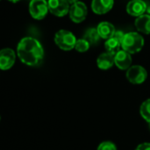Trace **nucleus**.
<instances>
[{"mask_svg": "<svg viewBox=\"0 0 150 150\" xmlns=\"http://www.w3.org/2000/svg\"><path fill=\"white\" fill-rule=\"evenodd\" d=\"M17 53L19 60L24 64L32 67L39 65L44 56L41 44L32 37H25L18 42Z\"/></svg>", "mask_w": 150, "mask_h": 150, "instance_id": "obj_1", "label": "nucleus"}, {"mask_svg": "<svg viewBox=\"0 0 150 150\" xmlns=\"http://www.w3.org/2000/svg\"><path fill=\"white\" fill-rule=\"evenodd\" d=\"M144 46L143 37L135 32H129L125 33V36L121 42V47L123 50L128 52L129 54L138 53L142 49Z\"/></svg>", "mask_w": 150, "mask_h": 150, "instance_id": "obj_2", "label": "nucleus"}, {"mask_svg": "<svg viewBox=\"0 0 150 150\" xmlns=\"http://www.w3.org/2000/svg\"><path fill=\"white\" fill-rule=\"evenodd\" d=\"M55 44L64 51H69L75 48L76 39L75 35L67 30H60L54 35Z\"/></svg>", "mask_w": 150, "mask_h": 150, "instance_id": "obj_3", "label": "nucleus"}, {"mask_svg": "<svg viewBox=\"0 0 150 150\" xmlns=\"http://www.w3.org/2000/svg\"><path fill=\"white\" fill-rule=\"evenodd\" d=\"M127 79L133 84H141L144 83L148 77L147 70L140 65H134L130 67L127 70Z\"/></svg>", "mask_w": 150, "mask_h": 150, "instance_id": "obj_4", "label": "nucleus"}, {"mask_svg": "<svg viewBox=\"0 0 150 150\" xmlns=\"http://www.w3.org/2000/svg\"><path fill=\"white\" fill-rule=\"evenodd\" d=\"M48 11V4L46 0H31L29 4V12L33 18H44Z\"/></svg>", "mask_w": 150, "mask_h": 150, "instance_id": "obj_5", "label": "nucleus"}, {"mask_svg": "<svg viewBox=\"0 0 150 150\" xmlns=\"http://www.w3.org/2000/svg\"><path fill=\"white\" fill-rule=\"evenodd\" d=\"M69 18L75 23L83 22L87 16L88 10L84 3L78 1L77 3L71 5L69 9Z\"/></svg>", "mask_w": 150, "mask_h": 150, "instance_id": "obj_6", "label": "nucleus"}, {"mask_svg": "<svg viewBox=\"0 0 150 150\" xmlns=\"http://www.w3.org/2000/svg\"><path fill=\"white\" fill-rule=\"evenodd\" d=\"M49 11L57 17H63L69 12V4L66 0H48Z\"/></svg>", "mask_w": 150, "mask_h": 150, "instance_id": "obj_7", "label": "nucleus"}, {"mask_svg": "<svg viewBox=\"0 0 150 150\" xmlns=\"http://www.w3.org/2000/svg\"><path fill=\"white\" fill-rule=\"evenodd\" d=\"M16 55L12 49L4 48L0 52V69L2 70L10 69L15 63Z\"/></svg>", "mask_w": 150, "mask_h": 150, "instance_id": "obj_8", "label": "nucleus"}, {"mask_svg": "<svg viewBox=\"0 0 150 150\" xmlns=\"http://www.w3.org/2000/svg\"><path fill=\"white\" fill-rule=\"evenodd\" d=\"M147 11V4L142 0H131L127 5V11L134 17H140Z\"/></svg>", "mask_w": 150, "mask_h": 150, "instance_id": "obj_9", "label": "nucleus"}, {"mask_svg": "<svg viewBox=\"0 0 150 150\" xmlns=\"http://www.w3.org/2000/svg\"><path fill=\"white\" fill-rule=\"evenodd\" d=\"M114 61L115 65L122 70L128 69L132 64V57L131 54L125 50H120L117 54L114 55Z\"/></svg>", "mask_w": 150, "mask_h": 150, "instance_id": "obj_10", "label": "nucleus"}, {"mask_svg": "<svg viewBox=\"0 0 150 150\" xmlns=\"http://www.w3.org/2000/svg\"><path fill=\"white\" fill-rule=\"evenodd\" d=\"M114 0H92L91 9L96 14H105L113 7Z\"/></svg>", "mask_w": 150, "mask_h": 150, "instance_id": "obj_11", "label": "nucleus"}, {"mask_svg": "<svg viewBox=\"0 0 150 150\" xmlns=\"http://www.w3.org/2000/svg\"><path fill=\"white\" fill-rule=\"evenodd\" d=\"M114 55L115 54H111L109 52L101 54L97 59L98 67L103 70H107V69H111L113 66V64H115Z\"/></svg>", "mask_w": 150, "mask_h": 150, "instance_id": "obj_12", "label": "nucleus"}, {"mask_svg": "<svg viewBox=\"0 0 150 150\" xmlns=\"http://www.w3.org/2000/svg\"><path fill=\"white\" fill-rule=\"evenodd\" d=\"M97 29H98V32L100 37L102 39H105V40H108V39L112 38L116 32L114 25L109 22L100 23L98 25Z\"/></svg>", "mask_w": 150, "mask_h": 150, "instance_id": "obj_13", "label": "nucleus"}, {"mask_svg": "<svg viewBox=\"0 0 150 150\" xmlns=\"http://www.w3.org/2000/svg\"><path fill=\"white\" fill-rule=\"evenodd\" d=\"M134 25L139 32L145 34H150V15L143 14L138 17Z\"/></svg>", "mask_w": 150, "mask_h": 150, "instance_id": "obj_14", "label": "nucleus"}, {"mask_svg": "<svg viewBox=\"0 0 150 150\" xmlns=\"http://www.w3.org/2000/svg\"><path fill=\"white\" fill-rule=\"evenodd\" d=\"M105 49L107 50V52L115 54L120 51V48L121 47V40H120L116 37L112 36V38L106 40V41L105 43Z\"/></svg>", "mask_w": 150, "mask_h": 150, "instance_id": "obj_15", "label": "nucleus"}, {"mask_svg": "<svg viewBox=\"0 0 150 150\" xmlns=\"http://www.w3.org/2000/svg\"><path fill=\"white\" fill-rule=\"evenodd\" d=\"M83 38L85 40H87L90 42V44L94 45L98 42V40L101 37H100L97 28H90L85 32Z\"/></svg>", "mask_w": 150, "mask_h": 150, "instance_id": "obj_16", "label": "nucleus"}, {"mask_svg": "<svg viewBox=\"0 0 150 150\" xmlns=\"http://www.w3.org/2000/svg\"><path fill=\"white\" fill-rule=\"evenodd\" d=\"M140 114L141 116L148 122H150V98L145 100L140 107Z\"/></svg>", "mask_w": 150, "mask_h": 150, "instance_id": "obj_17", "label": "nucleus"}, {"mask_svg": "<svg viewBox=\"0 0 150 150\" xmlns=\"http://www.w3.org/2000/svg\"><path fill=\"white\" fill-rule=\"evenodd\" d=\"M90 46H91L90 42L87 40H85L84 38H82V39H79L76 40L75 49L78 52L83 53V52L88 51V49L90 48Z\"/></svg>", "mask_w": 150, "mask_h": 150, "instance_id": "obj_18", "label": "nucleus"}, {"mask_svg": "<svg viewBox=\"0 0 150 150\" xmlns=\"http://www.w3.org/2000/svg\"><path fill=\"white\" fill-rule=\"evenodd\" d=\"M97 150H118L117 149V147L116 145L112 142H110V141H105V142H101Z\"/></svg>", "mask_w": 150, "mask_h": 150, "instance_id": "obj_19", "label": "nucleus"}, {"mask_svg": "<svg viewBox=\"0 0 150 150\" xmlns=\"http://www.w3.org/2000/svg\"><path fill=\"white\" fill-rule=\"evenodd\" d=\"M134 150H150V142H143L139 144Z\"/></svg>", "mask_w": 150, "mask_h": 150, "instance_id": "obj_20", "label": "nucleus"}, {"mask_svg": "<svg viewBox=\"0 0 150 150\" xmlns=\"http://www.w3.org/2000/svg\"><path fill=\"white\" fill-rule=\"evenodd\" d=\"M66 1H67L69 4H71V5L78 2V0H66Z\"/></svg>", "mask_w": 150, "mask_h": 150, "instance_id": "obj_21", "label": "nucleus"}, {"mask_svg": "<svg viewBox=\"0 0 150 150\" xmlns=\"http://www.w3.org/2000/svg\"><path fill=\"white\" fill-rule=\"evenodd\" d=\"M8 1H10V2H12V3H16V2H18L19 0H8Z\"/></svg>", "mask_w": 150, "mask_h": 150, "instance_id": "obj_22", "label": "nucleus"}, {"mask_svg": "<svg viewBox=\"0 0 150 150\" xmlns=\"http://www.w3.org/2000/svg\"><path fill=\"white\" fill-rule=\"evenodd\" d=\"M149 129H150V122L149 123Z\"/></svg>", "mask_w": 150, "mask_h": 150, "instance_id": "obj_23", "label": "nucleus"}]
</instances>
